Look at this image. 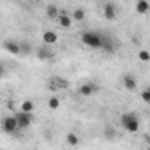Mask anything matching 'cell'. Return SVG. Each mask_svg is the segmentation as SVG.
<instances>
[{"label": "cell", "instance_id": "6da1fadb", "mask_svg": "<svg viewBox=\"0 0 150 150\" xmlns=\"http://www.w3.org/2000/svg\"><path fill=\"white\" fill-rule=\"evenodd\" d=\"M81 42L92 50H103V34L101 32H83L81 34Z\"/></svg>", "mask_w": 150, "mask_h": 150}, {"label": "cell", "instance_id": "7a4b0ae2", "mask_svg": "<svg viewBox=\"0 0 150 150\" xmlns=\"http://www.w3.org/2000/svg\"><path fill=\"white\" fill-rule=\"evenodd\" d=\"M120 124L127 132H138L139 131V118L136 113H124L120 117Z\"/></svg>", "mask_w": 150, "mask_h": 150}, {"label": "cell", "instance_id": "3957f363", "mask_svg": "<svg viewBox=\"0 0 150 150\" xmlns=\"http://www.w3.org/2000/svg\"><path fill=\"white\" fill-rule=\"evenodd\" d=\"M18 129H20V124H18L16 117H4V120H2V131L4 132L14 134Z\"/></svg>", "mask_w": 150, "mask_h": 150}, {"label": "cell", "instance_id": "277c9868", "mask_svg": "<svg viewBox=\"0 0 150 150\" xmlns=\"http://www.w3.org/2000/svg\"><path fill=\"white\" fill-rule=\"evenodd\" d=\"M14 117H16V120H18V124H20V129H27V127L34 122V117H32L30 111H23V110H20Z\"/></svg>", "mask_w": 150, "mask_h": 150}, {"label": "cell", "instance_id": "5b68a950", "mask_svg": "<svg viewBox=\"0 0 150 150\" xmlns=\"http://www.w3.org/2000/svg\"><path fill=\"white\" fill-rule=\"evenodd\" d=\"M48 87H50V90L58 92V90H62V88H67V81H65L64 78H57V76H53V78H50Z\"/></svg>", "mask_w": 150, "mask_h": 150}, {"label": "cell", "instance_id": "8992f818", "mask_svg": "<svg viewBox=\"0 0 150 150\" xmlns=\"http://www.w3.org/2000/svg\"><path fill=\"white\" fill-rule=\"evenodd\" d=\"M72 16L71 14H67L65 11H62L60 14H58V18H57V23L62 27V28H71V25H72Z\"/></svg>", "mask_w": 150, "mask_h": 150}, {"label": "cell", "instance_id": "52a82bcc", "mask_svg": "<svg viewBox=\"0 0 150 150\" xmlns=\"http://www.w3.org/2000/svg\"><path fill=\"white\" fill-rule=\"evenodd\" d=\"M4 48H6L9 53H13V55H20V53H21V44L16 42V41H13V39H7V41L4 42Z\"/></svg>", "mask_w": 150, "mask_h": 150}, {"label": "cell", "instance_id": "ba28073f", "mask_svg": "<svg viewBox=\"0 0 150 150\" xmlns=\"http://www.w3.org/2000/svg\"><path fill=\"white\" fill-rule=\"evenodd\" d=\"M103 14H104V18L106 20H110V21H113L115 18H117V7L113 6V4H104V7H103Z\"/></svg>", "mask_w": 150, "mask_h": 150}, {"label": "cell", "instance_id": "9c48e42d", "mask_svg": "<svg viewBox=\"0 0 150 150\" xmlns=\"http://www.w3.org/2000/svg\"><path fill=\"white\" fill-rule=\"evenodd\" d=\"M78 92L81 96H85V97H90V96H94L97 92V85H94V83H83Z\"/></svg>", "mask_w": 150, "mask_h": 150}, {"label": "cell", "instance_id": "30bf717a", "mask_svg": "<svg viewBox=\"0 0 150 150\" xmlns=\"http://www.w3.org/2000/svg\"><path fill=\"white\" fill-rule=\"evenodd\" d=\"M136 13L138 14H148L150 13V2L148 0H136Z\"/></svg>", "mask_w": 150, "mask_h": 150}, {"label": "cell", "instance_id": "8fae6325", "mask_svg": "<svg viewBox=\"0 0 150 150\" xmlns=\"http://www.w3.org/2000/svg\"><path fill=\"white\" fill-rule=\"evenodd\" d=\"M122 83H124V87H125L127 90H136V87H138L136 78L132 76V74H125V76L122 78Z\"/></svg>", "mask_w": 150, "mask_h": 150}, {"label": "cell", "instance_id": "7c38bea8", "mask_svg": "<svg viewBox=\"0 0 150 150\" xmlns=\"http://www.w3.org/2000/svg\"><path fill=\"white\" fill-rule=\"evenodd\" d=\"M57 41H58V35H57L53 30L42 32V42H44V44H55Z\"/></svg>", "mask_w": 150, "mask_h": 150}, {"label": "cell", "instance_id": "4fadbf2b", "mask_svg": "<svg viewBox=\"0 0 150 150\" xmlns=\"http://www.w3.org/2000/svg\"><path fill=\"white\" fill-rule=\"evenodd\" d=\"M103 39H104V42H103V50H104V51H108V53H113V51L117 50V46L113 44V37H110V35L103 34Z\"/></svg>", "mask_w": 150, "mask_h": 150}, {"label": "cell", "instance_id": "5bb4252c", "mask_svg": "<svg viewBox=\"0 0 150 150\" xmlns=\"http://www.w3.org/2000/svg\"><path fill=\"white\" fill-rule=\"evenodd\" d=\"M37 58L39 60H51L53 58V51L50 48H46V46H41L37 50Z\"/></svg>", "mask_w": 150, "mask_h": 150}, {"label": "cell", "instance_id": "9a60e30c", "mask_svg": "<svg viewBox=\"0 0 150 150\" xmlns=\"http://www.w3.org/2000/svg\"><path fill=\"white\" fill-rule=\"evenodd\" d=\"M60 13H62V11H60L57 6H48V7H46V14H48L50 20H57Z\"/></svg>", "mask_w": 150, "mask_h": 150}, {"label": "cell", "instance_id": "2e32d148", "mask_svg": "<svg viewBox=\"0 0 150 150\" xmlns=\"http://www.w3.org/2000/svg\"><path fill=\"white\" fill-rule=\"evenodd\" d=\"M72 20L74 21H83L85 20V9H81V7H76V9H72Z\"/></svg>", "mask_w": 150, "mask_h": 150}, {"label": "cell", "instance_id": "e0dca14e", "mask_svg": "<svg viewBox=\"0 0 150 150\" xmlns=\"http://www.w3.org/2000/svg\"><path fill=\"white\" fill-rule=\"evenodd\" d=\"M48 108H50V110H58V108H60V99H58L57 96H51V97L48 99Z\"/></svg>", "mask_w": 150, "mask_h": 150}, {"label": "cell", "instance_id": "ac0fdd59", "mask_svg": "<svg viewBox=\"0 0 150 150\" xmlns=\"http://www.w3.org/2000/svg\"><path fill=\"white\" fill-rule=\"evenodd\" d=\"M67 143L72 145V146H76V145L80 143V138L74 134V132H69V134H67Z\"/></svg>", "mask_w": 150, "mask_h": 150}, {"label": "cell", "instance_id": "d6986e66", "mask_svg": "<svg viewBox=\"0 0 150 150\" xmlns=\"http://www.w3.org/2000/svg\"><path fill=\"white\" fill-rule=\"evenodd\" d=\"M20 110H23V111H34V103L32 101H23L21 103V106H20Z\"/></svg>", "mask_w": 150, "mask_h": 150}, {"label": "cell", "instance_id": "ffe728a7", "mask_svg": "<svg viewBox=\"0 0 150 150\" xmlns=\"http://www.w3.org/2000/svg\"><path fill=\"white\" fill-rule=\"evenodd\" d=\"M138 58H139L141 62H150V51H146V50L138 51Z\"/></svg>", "mask_w": 150, "mask_h": 150}, {"label": "cell", "instance_id": "44dd1931", "mask_svg": "<svg viewBox=\"0 0 150 150\" xmlns=\"http://www.w3.org/2000/svg\"><path fill=\"white\" fill-rule=\"evenodd\" d=\"M141 99H143V103L150 104V87H148V88H145V90L141 92Z\"/></svg>", "mask_w": 150, "mask_h": 150}, {"label": "cell", "instance_id": "7402d4cb", "mask_svg": "<svg viewBox=\"0 0 150 150\" xmlns=\"http://www.w3.org/2000/svg\"><path fill=\"white\" fill-rule=\"evenodd\" d=\"M30 51H32V46L23 42V44H21V53H30Z\"/></svg>", "mask_w": 150, "mask_h": 150}, {"label": "cell", "instance_id": "603a6c76", "mask_svg": "<svg viewBox=\"0 0 150 150\" xmlns=\"http://www.w3.org/2000/svg\"><path fill=\"white\" fill-rule=\"evenodd\" d=\"M104 134H106L108 138H113V136H115V129H111V127H106V131H104Z\"/></svg>", "mask_w": 150, "mask_h": 150}, {"label": "cell", "instance_id": "cb8c5ba5", "mask_svg": "<svg viewBox=\"0 0 150 150\" xmlns=\"http://www.w3.org/2000/svg\"><path fill=\"white\" fill-rule=\"evenodd\" d=\"M34 2H41V0H34Z\"/></svg>", "mask_w": 150, "mask_h": 150}, {"label": "cell", "instance_id": "d4e9b609", "mask_svg": "<svg viewBox=\"0 0 150 150\" xmlns=\"http://www.w3.org/2000/svg\"><path fill=\"white\" fill-rule=\"evenodd\" d=\"M14 2H21V0H14Z\"/></svg>", "mask_w": 150, "mask_h": 150}]
</instances>
